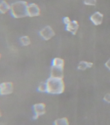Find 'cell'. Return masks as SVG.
<instances>
[{
  "instance_id": "cell-1",
  "label": "cell",
  "mask_w": 110,
  "mask_h": 125,
  "mask_svg": "<svg viewBox=\"0 0 110 125\" xmlns=\"http://www.w3.org/2000/svg\"><path fill=\"white\" fill-rule=\"evenodd\" d=\"M47 93L51 94H60L65 90V84L63 78L50 77L46 81Z\"/></svg>"
},
{
  "instance_id": "cell-2",
  "label": "cell",
  "mask_w": 110,
  "mask_h": 125,
  "mask_svg": "<svg viewBox=\"0 0 110 125\" xmlns=\"http://www.w3.org/2000/svg\"><path fill=\"white\" fill-rule=\"evenodd\" d=\"M29 3L25 1H17L12 3L10 7V14L16 19L27 16V6Z\"/></svg>"
},
{
  "instance_id": "cell-3",
  "label": "cell",
  "mask_w": 110,
  "mask_h": 125,
  "mask_svg": "<svg viewBox=\"0 0 110 125\" xmlns=\"http://www.w3.org/2000/svg\"><path fill=\"white\" fill-rule=\"evenodd\" d=\"M34 115L33 119L34 120H37L42 115H44L46 112V105L44 103H37L35 104L33 106Z\"/></svg>"
},
{
  "instance_id": "cell-4",
  "label": "cell",
  "mask_w": 110,
  "mask_h": 125,
  "mask_svg": "<svg viewBox=\"0 0 110 125\" xmlns=\"http://www.w3.org/2000/svg\"><path fill=\"white\" fill-rule=\"evenodd\" d=\"M14 91L13 83L10 82H2L0 83V95L6 96L10 94Z\"/></svg>"
},
{
  "instance_id": "cell-5",
  "label": "cell",
  "mask_w": 110,
  "mask_h": 125,
  "mask_svg": "<svg viewBox=\"0 0 110 125\" xmlns=\"http://www.w3.org/2000/svg\"><path fill=\"white\" fill-rule=\"evenodd\" d=\"M39 34L40 35V37L43 39H44L45 41L50 40L55 35L54 30L49 25H47L43 28H42L39 32Z\"/></svg>"
},
{
  "instance_id": "cell-6",
  "label": "cell",
  "mask_w": 110,
  "mask_h": 125,
  "mask_svg": "<svg viewBox=\"0 0 110 125\" xmlns=\"http://www.w3.org/2000/svg\"><path fill=\"white\" fill-rule=\"evenodd\" d=\"M40 8L34 3H29L27 6V16L29 17H36L40 15Z\"/></svg>"
},
{
  "instance_id": "cell-7",
  "label": "cell",
  "mask_w": 110,
  "mask_h": 125,
  "mask_svg": "<svg viewBox=\"0 0 110 125\" xmlns=\"http://www.w3.org/2000/svg\"><path fill=\"white\" fill-rule=\"evenodd\" d=\"M103 19H104L103 14L98 11L95 12V13L91 14L90 16V20L95 25H101V23H102Z\"/></svg>"
},
{
  "instance_id": "cell-8",
  "label": "cell",
  "mask_w": 110,
  "mask_h": 125,
  "mask_svg": "<svg viewBox=\"0 0 110 125\" xmlns=\"http://www.w3.org/2000/svg\"><path fill=\"white\" fill-rule=\"evenodd\" d=\"M51 77L52 78H64V68L52 66L51 69Z\"/></svg>"
},
{
  "instance_id": "cell-9",
  "label": "cell",
  "mask_w": 110,
  "mask_h": 125,
  "mask_svg": "<svg viewBox=\"0 0 110 125\" xmlns=\"http://www.w3.org/2000/svg\"><path fill=\"white\" fill-rule=\"evenodd\" d=\"M78 28H79V24L76 20H73L66 26V30L70 32L73 35L76 34Z\"/></svg>"
},
{
  "instance_id": "cell-10",
  "label": "cell",
  "mask_w": 110,
  "mask_h": 125,
  "mask_svg": "<svg viewBox=\"0 0 110 125\" xmlns=\"http://www.w3.org/2000/svg\"><path fill=\"white\" fill-rule=\"evenodd\" d=\"M11 4L8 3L7 1H0V13L5 14L10 10Z\"/></svg>"
},
{
  "instance_id": "cell-11",
  "label": "cell",
  "mask_w": 110,
  "mask_h": 125,
  "mask_svg": "<svg viewBox=\"0 0 110 125\" xmlns=\"http://www.w3.org/2000/svg\"><path fill=\"white\" fill-rule=\"evenodd\" d=\"M93 62H88L85 61H82L78 65V69L80 70H85L87 68H90L93 66Z\"/></svg>"
},
{
  "instance_id": "cell-12",
  "label": "cell",
  "mask_w": 110,
  "mask_h": 125,
  "mask_svg": "<svg viewBox=\"0 0 110 125\" xmlns=\"http://www.w3.org/2000/svg\"><path fill=\"white\" fill-rule=\"evenodd\" d=\"M52 66L64 68V60L60 57H55L52 61Z\"/></svg>"
},
{
  "instance_id": "cell-13",
  "label": "cell",
  "mask_w": 110,
  "mask_h": 125,
  "mask_svg": "<svg viewBox=\"0 0 110 125\" xmlns=\"http://www.w3.org/2000/svg\"><path fill=\"white\" fill-rule=\"evenodd\" d=\"M53 125H69V123L68 118L62 117V118L56 119L54 121Z\"/></svg>"
},
{
  "instance_id": "cell-14",
  "label": "cell",
  "mask_w": 110,
  "mask_h": 125,
  "mask_svg": "<svg viewBox=\"0 0 110 125\" xmlns=\"http://www.w3.org/2000/svg\"><path fill=\"white\" fill-rule=\"evenodd\" d=\"M19 42L23 46H27L31 44V39L28 36L24 35V36H22L19 38Z\"/></svg>"
},
{
  "instance_id": "cell-15",
  "label": "cell",
  "mask_w": 110,
  "mask_h": 125,
  "mask_svg": "<svg viewBox=\"0 0 110 125\" xmlns=\"http://www.w3.org/2000/svg\"><path fill=\"white\" fill-rule=\"evenodd\" d=\"M38 91L41 93H47V83L45 82H42L39 84L38 87Z\"/></svg>"
},
{
  "instance_id": "cell-16",
  "label": "cell",
  "mask_w": 110,
  "mask_h": 125,
  "mask_svg": "<svg viewBox=\"0 0 110 125\" xmlns=\"http://www.w3.org/2000/svg\"><path fill=\"white\" fill-rule=\"evenodd\" d=\"M84 4L87 6H95L97 0H84Z\"/></svg>"
},
{
  "instance_id": "cell-17",
  "label": "cell",
  "mask_w": 110,
  "mask_h": 125,
  "mask_svg": "<svg viewBox=\"0 0 110 125\" xmlns=\"http://www.w3.org/2000/svg\"><path fill=\"white\" fill-rule=\"evenodd\" d=\"M71 21V20L70 19V18L68 17V16H66L63 18V22L66 25H68V23H69Z\"/></svg>"
},
{
  "instance_id": "cell-18",
  "label": "cell",
  "mask_w": 110,
  "mask_h": 125,
  "mask_svg": "<svg viewBox=\"0 0 110 125\" xmlns=\"http://www.w3.org/2000/svg\"><path fill=\"white\" fill-rule=\"evenodd\" d=\"M104 100L107 103H110V93H107L104 96Z\"/></svg>"
},
{
  "instance_id": "cell-19",
  "label": "cell",
  "mask_w": 110,
  "mask_h": 125,
  "mask_svg": "<svg viewBox=\"0 0 110 125\" xmlns=\"http://www.w3.org/2000/svg\"><path fill=\"white\" fill-rule=\"evenodd\" d=\"M105 66H106V67L108 70H110V58L106 62V63H105Z\"/></svg>"
},
{
  "instance_id": "cell-20",
  "label": "cell",
  "mask_w": 110,
  "mask_h": 125,
  "mask_svg": "<svg viewBox=\"0 0 110 125\" xmlns=\"http://www.w3.org/2000/svg\"><path fill=\"white\" fill-rule=\"evenodd\" d=\"M1 116V110H0V117Z\"/></svg>"
},
{
  "instance_id": "cell-21",
  "label": "cell",
  "mask_w": 110,
  "mask_h": 125,
  "mask_svg": "<svg viewBox=\"0 0 110 125\" xmlns=\"http://www.w3.org/2000/svg\"><path fill=\"white\" fill-rule=\"evenodd\" d=\"M1 54H0V60H1Z\"/></svg>"
},
{
  "instance_id": "cell-22",
  "label": "cell",
  "mask_w": 110,
  "mask_h": 125,
  "mask_svg": "<svg viewBox=\"0 0 110 125\" xmlns=\"http://www.w3.org/2000/svg\"><path fill=\"white\" fill-rule=\"evenodd\" d=\"M1 1H2V0H1ZM5 1H7V0H5Z\"/></svg>"
}]
</instances>
